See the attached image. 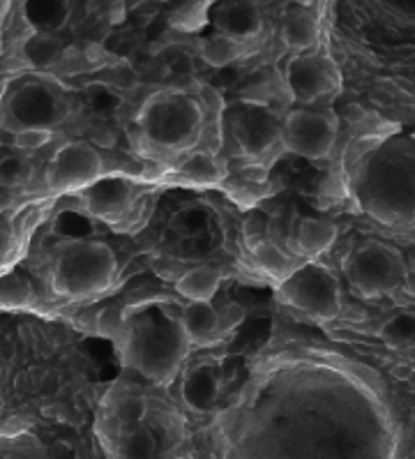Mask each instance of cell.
<instances>
[{
  "label": "cell",
  "mask_w": 415,
  "mask_h": 459,
  "mask_svg": "<svg viewBox=\"0 0 415 459\" xmlns=\"http://www.w3.org/2000/svg\"><path fill=\"white\" fill-rule=\"evenodd\" d=\"M180 321H183V328L192 344L211 342L220 330V314L212 309L211 303H203V300H189Z\"/></svg>",
  "instance_id": "cell-14"
},
{
  "label": "cell",
  "mask_w": 415,
  "mask_h": 459,
  "mask_svg": "<svg viewBox=\"0 0 415 459\" xmlns=\"http://www.w3.org/2000/svg\"><path fill=\"white\" fill-rule=\"evenodd\" d=\"M26 17L35 30L51 33L65 19V0H26Z\"/></svg>",
  "instance_id": "cell-19"
},
{
  "label": "cell",
  "mask_w": 415,
  "mask_h": 459,
  "mask_svg": "<svg viewBox=\"0 0 415 459\" xmlns=\"http://www.w3.org/2000/svg\"><path fill=\"white\" fill-rule=\"evenodd\" d=\"M30 173V164L22 155L0 157V187H19Z\"/></svg>",
  "instance_id": "cell-24"
},
{
  "label": "cell",
  "mask_w": 415,
  "mask_h": 459,
  "mask_svg": "<svg viewBox=\"0 0 415 459\" xmlns=\"http://www.w3.org/2000/svg\"><path fill=\"white\" fill-rule=\"evenodd\" d=\"M60 100L44 82H26L7 102V120L17 130L23 127H51L58 120Z\"/></svg>",
  "instance_id": "cell-8"
},
{
  "label": "cell",
  "mask_w": 415,
  "mask_h": 459,
  "mask_svg": "<svg viewBox=\"0 0 415 459\" xmlns=\"http://www.w3.org/2000/svg\"><path fill=\"white\" fill-rule=\"evenodd\" d=\"M254 259H256V264H259L268 275L280 277V280H284V277L293 271L291 259L272 243H261L259 247L254 249Z\"/></svg>",
  "instance_id": "cell-23"
},
{
  "label": "cell",
  "mask_w": 415,
  "mask_h": 459,
  "mask_svg": "<svg viewBox=\"0 0 415 459\" xmlns=\"http://www.w3.org/2000/svg\"><path fill=\"white\" fill-rule=\"evenodd\" d=\"M201 120L203 114L196 100L169 92L146 104L141 114V130L157 146L173 148L187 143L199 132Z\"/></svg>",
  "instance_id": "cell-4"
},
{
  "label": "cell",
  "mask_w": 415,
  "mask_h": 459,
  "mask_svg": "<svg viewBox=\"0 0 415 459\" xmlns=\"http://www.w3.org/2000/svg\"><path fill=\"white\" fill-rule=\"evenodd\" d=\"M130 192V185L125 183L123 178H116V176L102 178L99 176L95 183L86 187L83 204H86V211L92 217H99V220H118L127 211Z\"/></svg>",
  "instance_id": "cell-11"
},
{
  "label": "cell",
  "mask_w": 415,
  "mask_h": 459,
  "mask_svg": "<svg viewBox=\"0 0 415 459\" xmlns=\"http://www.w3.org/2000/svg\"><path fill=\"white\" fill-rule=\"evenodd\" d=\"M120 453H123L125 457H148V455L155 453V438L148 432H132L130 437L123 441Z\"/></svg>",
  "instance_id": "cell-26"
},
{
  "label": "cell",
  "mask_w": 415,
  "mask_h": 459,
  "mask_svg": "<svg viewBox=\"0 0 415 459\" xmlns=\"http://www.w3.org/2000/svg\"><path fill=\"white\" fill-rule=\"evenodd\" d=\"M346 277L360 296H381L397 281V261L381 245H362L346 259Z\"/></svg>",
  "instance_id": "cell-7"
},
{
  "label": "cell",
  "mask_w": 415,
  "mask_h": 459,
  "mask_svg": "<svg viewBox=\"0 0 415 459\" xmlns=\"http://www.w3.org/2000/svg\"><path fill=\"white\" fill-rule=\"evenodd\" d=\"M337 238V229L334 224L316 217H302L296 229V247L305 256L324 255L325 249Z\"/></svg>",
  "instance_id": "cell-15"
},
{
  "label": "cell",
  "mask_w": 415,
  "mask_h": 459,
  "mask_svg": "<svg viewBox=\"0 0 415 459\" xmlns=\"http://www.w3.org/2000/svg\"><path fill=\"white\" fill-rule=\"evenodd\" d=\"M30 284L19 273L0 275V307H22L30 300Z\"/></svg>",
  "instance_id": "cell-22"
},
{
  "label": "cell",
  "mask_w": 415,
  "mask_h": 459,
  "mask_svg": "<svg viewBox=\"0 0 415 459\" xmlns=\"http://www.w3.org/2000/svg\"><path fill=\"white\" fill-rule=\"evenodd\" d=\"M280 298L286 305L324 321L334 319L342 307L340 281L321 264L293 268L281 280Z\"/></svg>",
  "instance_id": "cell-3"
},
{
  "label": "cell",
  "mask_w": 415,
  "mask_h": 459,
  "mask_svg": "<svg viewBox=\"0 0 415 459\" xmlns=\"http://www.w3.org/2000/svg\"><path fill=\"white\" fill-rule=\"evenodd\" d=\"M337 139V123L333 116L318 111H293L281 125V141L291 152L307 160L328 155Z\"/></svg>",
  "instance_id": "cell-5"
},
{
  "label": "cell",
  "mask_w": 415,
  "mask_h": 459,
  "mask_svg": "<svg viewBox=\"0 0 415 459\" xmlns=\"http://www.w3.org/2000/svg\"><path fill=\"white\" fill-rule=\"evenodd\" d=\"M231 130L236 136L238 146L247 155H264L277 136H281V127L275 123L268 108L259 104H243L231 116Z\"/></svg>",
  "instance_id": "cell-9"
},
{
  "label": "cell",
  "mask_w": 415,
  "mask_h": 459,
  "mask_svg": "<svg viewBox=\"0 0 415 459\" xmlns=\"http://www.w3.org/2000/svg\"><path fill=\"white\" fill-rule=\"evenodd\" d=\"M54 139L51 127H23V130L14 132V143L22 151H39Z\"/></svg>",
  "instance_id": "cell-25"
},
{
  "label": "cell",
  "mask_w": 415,
  "mask_h": 459,
  "mask_svg": "<svg viewBox=\"0 0 415 459\" xmlns=\"http://www.w3.org/2000/svg\"><path fill=\"white\" fill-rule=\"evenodd\" d=\"M189 344L183 321H173L164 312L143 314L127 330L125 362L151 381H167L178 369Z\"/></svg>",
  "instance_id": "cell-1"
},
{
  "label": "cell",
  "mask_w": 415,
  "mask_h": 459,
  "mask_svg": "<svg viewBox=\"0 0 415 459\" xmlns=\"http://www.w3.org/2000/svg\"><path fill=\"white\" fill-rule=\"evenodd\" d=\"M215 23L220 33L238 39L256 35L261 30L259 12L247 0H221L215 12Z\"/></svg>",
  "instance_id": "cell-12"
},
{
  "label": "cell",
  "mask_w": 415,
  "mask_h": 459,
  "mask_svg": "<svg viewBox=\"0 0 415 459\" xmlns=\"http://www.w3.org/2000/svg\"><path fill=\"white\" fill-rule=\"evenodd\" d=\"M12 247H14V238H12V233L5 231V229H0V256H5Z\"/></svg>",
  "instance_id": "cell-27"
},
{
  "label": "cell",
  "mask_w": 415,
  "mask_h": 459,
  "mask_svg": "<svg viewBox=\"0 0 415 459\" xmlns=\"http://www.w3.org/2000/svg\"><path fill=\"white\" fill-rule=\"evenodd\" d=\"M116 271L118 264L108 245L98 240H76L58 255L51 281L60 296L83 298L111 287Z\"/></svg>",
  "instance_id": "cell-2"
},
{
  "label": "cell",
  "mask_w": 415,
  "mask_h": 459,
  "mask_svg": "<svg viewBox=\"0 0 415 459\" xmlns=\"http://www.w3.org/2000/svg\"><path fill=\"white\" fill-rule=\"evenodd\" d=\"M281 39L289 49L305 51L312 49L318 42V23L312 12L305 7H293L286 12L284 22H281Z\"/></svg>",
  "instance_id": "cell-13"
},
{
  "label": "cell",
  "mask_w": 415,
  "mask_h": 459,
  "mask_svg": "<svg viewBox=\"0 0 415 459\" xmlns=\"http://www.w3.org/2000/svg\"><path fill=\"white\" fill-rule=\"evenodd\" d=\"M333 65L321 56H302L286 65V86L293 100L300 104H312L333 88Z\"/></svg>",
  "instance_id": "cell-10"
},
{
  "label": "cell",
  "mask_w": 415,
  "mask_h": 459,
  "mask_svg": "<svg viewBox=\"0 0 415 459\" xmlns=\"http://www.w3.org/2000/svg\"><path fill=\"white\" fill-rule=\"evenodd\" d=\"M220 273L211 265H201V268H192V271L185 273L178 280L176 289H178L180 296H185L187 300H203V303H211L212 296L220 289Z\"/></svg>",
  "instance_id": "cell-17"
},
{
  "label": "cell",
  "mask_w": 415,
  "mask_h": 459,
  "mask_svg": "<svg viewBox=\"0 0 415 459\" xmlns=\"http://www.w3.org/2000/svg\"><path fill=\"white\" fill-rule=\"evenodd\" d=\"M217 393H220V377L211 365L192 369L185 378L183 394L187 404L195 409H211L212 402L217 400Z\"/></svg>",
  "instance_id": "cell-16"
},
{
  "label": "cell",
  "mask_w": 415,
  "mask_h": 459,
  "mask_svg": "<svg viewBox=\"0 0 415 459\" xmlns=\"http://www.w3.org/2000/svg\"><path fill=\"white\" fill-rule=\"evenodd\" d=\"M180 176L195 185H212L221 178L220 167H217L215 157L208 152H195L180 164Z\"/></svg>",
  "instance_id": "cell-21"
},
{
  "label": "cell",
  "mask_w": 415,
  "mask_h": 459,
  "mask_svg": "<svg viewBox=\"0 0 415 459\" xmlns=\"http://www.w3.org/2000/svg\"><path fill=\"white\" fill-rule=\"evenodd\" d=\"M0 265H3V256H0Z\"/></svg>",
  "instance_id": "cell-28"
},
{
  "label": "cell",
  "mask_w": 415,
  "mask_h": 459,
  "mask_svg": "<svg viewBox=\"0 0 415 459\" xmlns=\"http://www.w3.org/2000/svg\"><path fill=\"white\" fill-rule=\"evenodd\" d=\"M240 39L231 38V35L217 33L212 38L201 42V58L212 67H224L240 58Z\"/></svg>",
  "instance_id": "cell-20"
},
{
  "label": "cell",
  "mask_w": 415,
  "mask_h": 459,
  "mask_svg": "<svg viewBox=\"0 0 415 459\" xmlns=\"http://www.w3.org/2000/svg\"><path fill=\"white\" fill-rule=\"evenodd\" d=\"M102 176V157L83 141L65 143L47 169V185L54 192L86 189Z\"/></svg>",
  "instance_id": "cell-6"
},
{
  "label": "cell",
  "mask_w": 415,
  "mask_h": 459,
  "mask_svg": "<svg viewBox=\"0 0 415 459\" xmlns=\"http://www.w3.org/2000/svg\"><path fill=\"white\" fill-rule=\"evenodd\" d=\"M22 56L28 65L39 67V70H42V67H51L60 56V42L56 38H51V33L35 30V33L23 42Z\"/></svg>",
  "instance_id": "cell-18"
}]
</instances>
